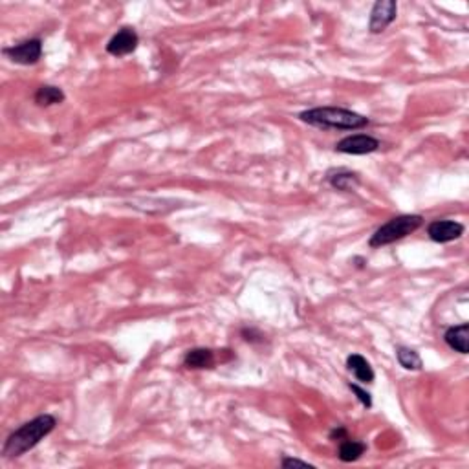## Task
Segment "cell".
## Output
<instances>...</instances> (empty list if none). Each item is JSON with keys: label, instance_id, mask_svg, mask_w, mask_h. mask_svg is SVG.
<instances>
[{"label": "cell", "instance_id": "8992f818", "mask_svg": "<svg viewBox=\"0 0 469 469\" xmlns=\"http://www.w3.org/2000/svg\"><path fill=\"white\" fill-rule=\"evenodd\" d=\"M380 147H382L380 139L373 138L368 134H354V136H347V138L336 143V153L363 156V154L376 153Z\"/></svg>", "mask_w": 469, "mask_h": 469}, {"label": "cell", "instance_id": "e0dca14e", "mask_svg": "<svg viewBox=\"0 0 469 469\" xmlns=\"http://www.w3.org/2000/svg\"><path fill=\"white\" fill-rule=\"evenodd\" d=\"M281 466L282 468H310V469L316 468V466L310 464V462H305V460H299V459H291V457H284Z\"/></svg>", "mask_w": 469, "mask_h": 469}, {"label": "cell", "instance_id": "52a82bcc", "mask_svg": "<svg viewBox=\"0 0 469 469\" xmlns=\"http://www.w3.org/2000/svg\"><path fill=\"white\" fill-rule=\"evenodd\" d=\"M464 231V224H460L457 220H433L427 225L429 239L436 244H447V242L459 240Z\"/></svg>", "mask_w": 469, "mask_h": 469}, {"label": "cell", "instance_id": "3957f363", "mask_svg": "<svg viewBox=\"0 0 469 469\" xmlns=\"http://www.w3.org/2000/svg\"><path fill=\"white\" fill-rule=\"evenodd\" d=\"M422 225V214H398L374 231V235L368 240V246L370 248H383V246L393 244L396 240L405 239L414 231H418Z\"/></svg>", "mask_w": 469, "mask_h": 469}, {"label": "cell", "instance_id": "7a4b0ae2", "mask_svg": "<svg viewBox=\"0 0 469 469\" xmlns=\"http://www.w3.org/2000/svg\"><path fill=\"white\" fill-rule=\"evenodd\" d=\"M299 119L310 127L323 128H336V130H359L370 125V119L361 114L352 112L348 108L339 107H316L310 110H302L299 114Z\"/></svg>", "mask_w": 469, "mask_h": 469}, {"label": "cell", "instance_id": "ac0fdd59", "mask_svg": "<svg viewBox=\"0 0 469 469\" xmlns=\"http://www.w3.org/2000/svg\"><path fill=\"white\" fill-rule=\"evenodd\" d=\"M242 336H244L246 341H251V343L264 341V336H262L260 332H257L255 328H244V330H242Z\"/></svg>", "mask_w": 469, "mask_h": 469}, {"label": "cell", "instance_id": "2e32d148", "mask_svg": "<svg viewBox=\"0 0 469 469\" xmlns=\"http://www.w3.org/2000/svg\"><path fill=\"white\" fill-rule=\"evenodd\" d=\"M348 389H350L352 393L356 394L357 400L361 402L363 407H367V409L373 407V396H370V393H367L365 389H361L359 385H356V383H348Z\"/></svg>", "mask_w": 469, "mask_h": 469}, {"label": "cell", "instance_id": "9c48e42d", "mask_svg": "<svg viewBox=\"0 0 469 469\" xmlns=\"http://www.w3.org/2000/svg\"><path fill=\"white\" fill-rule=\"evenodd\" d=\"M444 341L451 350L468 354L469 352V325L462 323L457 327H449L444 334Z\"/></svg>", "mask_w": 469, "mask_h": 469}, {"label": "cell", "instance_id": "4fadbf2b", "mask_svg": "<svg viewBox=\"0 0 469 469\" xmlns=\"http://www.w3.org/2000/svg\"><path fill=\"white\" fill-rule=\"evenodd\" d=\"M328 184L337 191H354L359 185V176L352 171L339 169V171L328 174Z\"/></svg>", "mask_w": 469, "mask_h": 469}, {"label": "cell", "instance_id": "5bb4252c", "mask_svg": "<svg viewBox=\"0 0 469 469\" xmlns=\"http://www.w3.org/2000/svg\"><path fill=\"white\" fill-rule=\"evenodd\" d=\"M367 451V445L359 442V440H341L339 444V451H337V457L341 462H356V460L361 459V454Z\"/></svg>", "mask_w": 469, "mask_h": 469}, {"label": "cell", "instance_id": "30bf717a", "mask_svg": "<svg viewBox=\"0 0 469 469\" xmlns=\"http://www.w3.org/2000/svg\"><path fill=\"white\" fill-rule=\"evenodd\" d=\"M214 363H216V356L211 348H191L184 356V365L193 370L213 368Z\"/></svg>", "mask_w": 469, "mask_h": 469}, {"label": "cell", "instance_id": "9a60e30c", "mask_svg": "<svg viewBox=\"0 0 469 469\" xmlns=\"http://www.w3.org/2000/svg\"><path fill=\"white\" fill-rule=\"evenodd\" d=\"M396 359H398V363L405 370H422L423 367V361L418 352L409 347L396 348Z\"/></svg>", "mask_w": 469, "mask_h": 469}, {"label": "cell", "instance_id": "ba28073f", "mask_svg": "<svg viewBox=\"0 0 469 469\" xmlns=\"http://www.w3.org/2000/svg\"><path fill=\"white\" fill-rule=\"evenodd\" d=\"M138 44H139V37H138V33H136V30L125 26V28H121V30L117 31L116 35L108 41L107 51L114 57H123V56H128V53H133V51H136Z\"/></svg>", "mask_w": 469, "mask_h": 469}, {"label": "cell", "instance_id": "7c38bea8", "mask_svg": "<svg viewBox=\"0 0 469 469\" xmlns=\"http://www.w3.org/2000/svg\"><path fill=\"white\" fill-rule=\"evenodd\" d=\"M65 99H67L65 92L59 87H53V85H42V87L37 88L35 96H33V101H35L37 107L61 105Z\"/></svg>", "mask_w": 469, "mask_h": 469}, {"label": "cell", "instance_id": "5b68a950", "mask_svg": "<svg viewBox=\"0 0 469 469\" xmlns=\"http://www.w3.org/2000/svg\"><path fill=\"white\" fill-rule=\"evenodd\" d=\"M398 15V2L396 0H377L370 11L368 30L370 33H382L396 21Z\"/></svg>", "mask_w": 469, "mask_h": 469}, {"label": "cell", "instance_id": "8fae6325", "mask_svg": "<svg viewBox=\"0 0 469 469\" xmlns=\"http://www.w3.org/2000/svg\"><path fill=\"white\" fill-rule=\"evenodd\" d=\"M347 368L356 376L357 382L361 383H373L374 382V370L370 363L361 356V354H350L347 357Z\"/></svg>", "mask_w": 469, "mask_h": 469}, {"label": "cell", "instance_id": "6da1fadb", "mask_svg": "<svg viewBox=\"0 0 469 469\" xmlns=\"http://www.w3.org/2000/svg\"><path fill=\"white\" fill-rule=\"evenodd\" d=\"M57 420L51 414H41L30 422L22 423L21 427L15 429L13 433L6 438L2 454L4 459H19L30 449L35 447L41 440H44L48 434L56 429Z\"/></svg>", "mask_w": 469, "mask_h": 469}, {"label": "cell", "instance_id": "d6986e66", "mask_svg": "<svg viewBox=\"0 0 469 469\" xmlns=\"http://www.w3.org/2000/svg\"><path fill=\"white\" fill-rule=\"evenodd\" d=\"M345 438H347V429L343 427V425L336 427L330 433V440H339V442H341V440H345Z\"/></svg>", "mask_w": 469, "mask_h": 469}, {"label": "cell", "instance_id": "277c9868", "mask_svg": "<svg viewBox=\"0 0 469 469\" xmlns=\"http://www.w3.org/2000/svg\"><path fill=\"white\" fill-rule=\"evenodd\" d=\"M10 61L22 65V67H30V65H37L42 57V41L41 39H28L19 44L8 46L2 50Z\"/></svg>", "mask_w": 469, "mask_h": 469}]
</instances>
